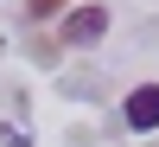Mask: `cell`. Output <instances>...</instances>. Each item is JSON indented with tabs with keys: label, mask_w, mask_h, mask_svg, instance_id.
Wrapping results in <instances>:
<instances>
[{
	"label": "cell",
	"mask_w": 159,
	"mask_h": 147,
	"mask_svg": "<svg viewBox=\"0 0 159 147\" xmlns=\"http://www.w3.org/2000/svg\"><path fill=\"white\" fill-rule=\"evenodd\" d=\"M57 32L70 38V45H89V38L108 32V13H102V7H76V13H64V19H57Z\"/></svg>",
	"instance_id": "1"
},
{
	"label": "cell",
	"mask_w": 159,
	"mask_h": 147,
	"mask_svg": "<svg viewBox=\"0 0 159 147\" xmlns=\"http://www.w3.org/2000/svg\"><path fill=\"white\" fill-rule=\"evenodd\" d=\"M127 128H159V83L127 90Z\"/></svg>",
	"instance_id": "2"
},
{
	"label": "cell",
	"mask_w": 159,
	"mask_h": 147,
	"mask_svg": "<svg viewBox=\"0 0 159 147\" xmlns=\"http://www.w3.org/2000/svg\"><path fill=\"white\" fill-rule=\"evenodd\" d=\"M25 13H32V19H57L64 0H25Z\"/></svg>",
	"instance_id": "3"
}]
</instances>
